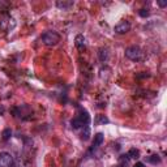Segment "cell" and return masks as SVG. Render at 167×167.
Here are the masks:
<instances>
[{
    "label": "cell",
    "mask_w": 167,
    "mask_h": 167,
    "mask_svg": "<svg viewBox=\"0 0 167 167\" xmlns=\"http://www.w3.org/2000/svg\"><path fill=\"white\" fill-rule=\"evenodd\" d=\"M41 39H42L43 44H46V46H56L60 42V35H59V33H56V31H54V30H47L42 34Z\"/></svg>",
    "instance_id": "cell-1"
},
{
    "label": "cell",
    "mask_w": 167,
    "mask_h": 167,
    "mask_svg": "<svg viewBox=\"0 0 167 167\" xmlns=\"http://www.w3.org/2000/svg\"><path fill=\"white\" fill-rule=\"evenodd\" d=\"M125 56L128 58L129 60H133V61H140L142 58H144V51L141 50V47L133 44V46H129L125 49Z\"/></svg>",
    "instance_id": "cell-2"
},
{
    "label": "cell",
    "mask_w": 167,
    "mask_h": 167,
    "mask_svg": "<svg viewBox=\"0 0 167 167\" xmlns=\"http://www.w3.org/2000/svg\"><path fill=\"white\" fill-rule=\"evenodd\" d=\"M0 167H13V157L8 152H0Z\"/></svg>",
    "instance_id": "cell-3"
},
{
    "label": "cell",
    "mask_w": 167,
    "mask_h": 167,
    "mask_svg": "<svg viewBox=\"0 0 167 167\" xmlns=\"http://www.w3.org/2000/svg\"><path fill=\"white\" fill-rule=\"evenodd\" d=\"M77 117H78V120H80V122L82 123L84 127L90 124V120H91V119H90V115H89V112H87V111H86L85 108H82V107L78 108Z\"/></svg>",
    "instance_id": "cell-4"
},
{
    "label": "cell",
    "mask_w": 167,
    "mask_h": 167,
    "mask_svg": "<svg viewBox=\"0 0 167 167\" xmlns=\"http://www.w3.org/2000/svg\"><path fill=\"white\" fill-rule=\"evenodd\" d=\"M114 30H115V33H117V34H125V33H128V31L131 30V23L128 21H122L115 26Z\"/></svg>",
    "instance_id": "cell-5"
},
{
    "label": "cell",
    "mask_w": 167,
    "mask_h": 167,
    "mask_svg": "<svg viewBox=\"0 0 167 167\" xmlns=\"http://www.w3.org/2000/svg\"><path fill=\"white\" fill-rule=\"evenodd\" d=\"M103 141H105V136H103V133H97L94 136V141H93V145L90 148V152H93V150H95L97 148H99L102 144H103Z\"/></svg>",
    "instance_id": "cell-6"
},
{
    "label": "cell",
    "mask_w": 167,
    "mask_h": 167,
    "mask_svg": "<svg viewBox=\"0 0 167 167\" xmlns=\"http://www.w3.org/2000/svg\"><path fill=\"white\" fill-rule=\"evenodd\" d=\"M98 59L102 63H106L108 60V49H106V47H102V49H99L98 50Z\"/></svg>",
    "instance_id": "cell-7"
},
{
    "label": "cell",
    "mask_w": 167,
    "mask_h": 167,
    "mask_svg": "<svg viewBox=\"0 0 167 167\" xmlns=\"http://www.w3.org/2000/svg\"><path fill=\"white\" fill-rule=\"evenodd\" d=\"M110 123V119L106 115H97L94 119V124L95 125H105Z\"/></svg>",
    "instance_id": "cell-8"
},
{
    "label": "cell",
    "mask_w": 167,
    "mask_h": 167,
    "mask_svg": "<svg viewBox=\"0 0 167 167\" xmlns=\"http://www.w3.org/2000/svg\"><path fill=\"white\" fill-rule=\"evenodd\" d=\"M75 44L78 50H84L85 47V37L82 34H77L75 38Z\"/></svg>",
    "instance_id": "cell-9"
},
{
    "label": "cell",
    "mask_w": 167,
    "mask_h": 167,
    "mask_svg": "<svg viewBox=\"0 0 167 167\" xmlns=\"http://www.w3.org/2000/svg\"><path fill=\"white\" fill-rule=\"evenodd\" d=\"M146 162H148V163H150V164L157 166V164H159V163H161V157L158 155V154L149 155V157H146Z\"/></svg>",
    "instance_id": "cell-10"
},
{
    "label": "cell",
    "mask_w": 167,
    "mask_h": 167,
    "mask_svg": "<svg viewBox=\"0 0 167 167\" xmlns=\"http://www.w3.org/2000/svg\"><path fill=\"white\" fill-rule=\"evenodd\" d=\"M73 2H58L56 3V7L58 8H60V9H63V11H69L70 8L73 7Z\"/></svg>",
    "instance_id": "cell-11"
},
{
    "label": "cell",
    "mask_w": 167,
    "mask_h": 167,
    "mask_svg": "<svg viewBox=\"0 0 167 167\" xmlns=\"http://www.w3.org/2000/svg\"><path fill=\"white\" fill-rule=\"evenodd\" d=\"M90 138V127L89 125H85L82 127V132H81V140L87 141Z\"/></svg>",
    "instance_id": "cell-12"
},
{
    "label": "cell",
    "mask_w": 167,
    "mask_h": 167,
    "mask_svg": "<svg viewBox=\"0 0 167 167\" xmlns=\"http://www.w3.org/2000/svg\"><path fill=\"white\" fill-rule=\"evenodd\" d=\"M128 158L131 159H137V158H140V150L138 149H136V148H132V149H129V152H128Z\"/></svg>",
    "instance_id": "cell-13"
},
{
    "label": "cell",
    "mask_w": 167,
    "mask_h": 167,
    "mask_svg": "<svg viewBox=\"0 0 167 167\" xmlns=\"http://www.w3.org/2000/svg\"><path fill=\"white\" fill-rule=\"evenodd\" d=\"M70 127H72V128L75 129V131H77V129H80V128H82V123L78 120V117L76 116V117H73L72 120H70Z\"/></svg>",
    "instance_id": "cell-14"
},
{
    "label": "cell",
    "mask_w": 167,
    "mask_h": 167,
    "mask_svg": "<svg viewBox=\"0 0 167 167\" xmlns=\"http://www.w3.org/2000/svg\"><path fill=\"white\" fill-rule=\"evenodd\" d=\"M3 140L4 141H8V140H11V137H12V129L11 128H5L4 131H3Z\"/></svg>",
    "instance_id": "cell-15"
},
{
    "label": "cell",
    "mask_w": 167,
    "mask_h": 167,
    "mask_svg": "<svg viewBox=\"0 0 167 167\" xmlns=\"http://www.w3.org/2000/svg\"><path fill=\"white\" fill-rule=\"evenodd\" d=\"M138 14L141 16V17L145 18V17H148V16L150 14V11H149V9H140V11H138Z\"/></svg>",
    "instance_id": "cell-16"
},
{
    "label": "cell",
    "mask_w": 167,
    "mask_h": 167,
    "mask_svg": "<svg viewBox=\"0 0 167 167\" xmlns=\"http://www.w3.org/2000/svg\"><path fill=\"white\" fill-rule=\"evenodd\" d=\"M157 4L159 5L161 8H164V7H167V2H161V0H158V2H157Z\"/></svg>",
    "instance_id": "cell-17"
},
{
    "label": "cell",
    "mask_w": 167,
    "mask_h": 167,
    "mask_svg": "<svg viewBox=\"0 0 167 167\" xmlns=\"http://www.w3.org/2000/svg\"><path fill=\"white\" fill-rule=\"evenodd\" d=\"M133 167H145V164L142 163V162H137V163H134Z\"/></svg>",
    "instance_id": "cell-18"
},
{
    "label": "cell",
    "mask_w": 167,
    "mask_h": 167,
    "mask_svg": "<svg viewBox=\"0 0 167 167\" xmlns=\"http://www.w3.org/2000/svg\"><path fill=\"white\" fill-rule=\"evenodd\" d=\"M3 112H4V108H3L2 106H0V114H3Z\"/></svg>",
    "instance_id": "cell-19"
}]
</instances>
